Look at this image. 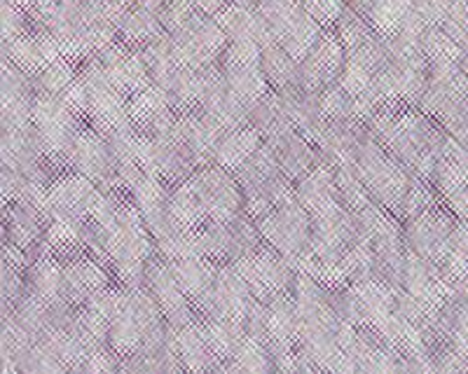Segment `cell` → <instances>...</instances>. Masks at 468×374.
<instances>
[{
  "mask_svg": "<svg viewBox=\"0 0 468 374\" xmlns=\"http://www.w3.org/2000/svg\"><path fill=\"white\" fill-rule=\"evenodd\" d=\"M265 143L262 136L258 134L253 127H241L237 131H228L220 140L218 150H216V164L228 169V171H237L244 161L256 155L258 148Z\"/></svg>",
  "mask_w": 468,
  "mask_h": 374,
  "instance_id": "d6a6232c",
  "label": "cell"
},
{
  "mask_svg": "<svg viewBox=\"0 0 468 374\" xmlns=\"http://www.w3.org/2000/svg\"><path fill=\"white\" fill-rule=\"evenodd\" d=\"M232 3H237V5H244V7H258V3H261V0H232Z\"/></svg>",
  "mask_w": 468,
  "mask_h": 374,
  "instance_id": "f6af8a7d",
  "label": "cell"
},
{
  "mask_svg": "<svg viewBox=\"0 0 468 374\" xmlns=\"http://www.w3.org/2000/svg\"><path fill=\"white\" fill-rule=\"evenodd\" d=\"M166 3H169V0H136V5L148 7V10H154V12L165 10Z\"/></svg>",
  "mask_w": 468,
  "mask_h": 374,
  "instance_id": "7bdbcfd3",
  "label": "cell"
},
{
  "mask_svg": "<svg viewBox=\"0 0 468 374\" xmlns=\"http://www.w3.org/2000/svg\"><path fill=\"white\" fill-rule=\"evenodd\" d=\"M229 374H277V360L270 342L249 337L232 358L223 360Z\"/></svg>",
  "mask_w": 468,
  "mask_h": 374,
  "instance_id": "836d02e7",
  "label": "cell"
},
{
  "mask_svg": "<svg viewBox=\"0 0 468 374\" xmlns=\"http://www.w3.org/2000/svg\"><path fill=\"white\" fill-rule=\"evenodd\" d=\"M261 52L262 49L256 45L229 43L218 61L229 91L249 108L271 91L261 68Z\"/></svg>",
  "mask_w": 468,
  "mask_h": 374,
  "instance_id": "5bb4252c",
  "label": "cell"
},
{
  "mask_svg": "<svg viewBox=\"0 0 468 374\" xmlns=\"http://www.w3.org/2000/svg\"><path fill=\"white\" fill-rule=\"evenodd\" d=\"M258 12L265 19L271 40L298 61L304 59V54L314 47L325 31L304 10L303 0H261Z\"/></svg>",
  "mask_w": 468,
  "mask_h": 374,
  "instance_id": "5b68a950",
  "label": "cell"
},
{
  "mask_svg": "<svg viewBox=\"0 0 468 374\" xmlns=\"http://www.w3.org/2000/svg\"><path fill=\"white\" fill-rule=\"evenodd\" d=\"M303 5L319 26L333 28L346 10V0H303Z\"/></svg>",
  "mask_w": 468,
  "mask_h": 374,
  "instance_id": "ab89813d",
  "label": "cell"
},
{
  "mask_svg": "<svg viewBox=\"0 0 468 374\" xmlns=\"http://www.w3.org/2000/svg\"><path fill=\"white\" fill-rule=\"evenodd\" d=\"M370 134L415 176L431 182L438 166L457 140L447 134L441 122L417 106L384 103L367 122Z\"/></svg>",
  "mask_w": 468,
  "mask_h": 374,
  "instance_id": "6da1fadb",
  "label": "cell"
},
{
  "mask_svg": "<svg viewBox=\"0 0 468 374\" xmlns=\"http://www.w3.org/2000/svg\"><path fill=\"white\" fill-rule=\"evenodd\" d=\"M346 3H349V0H346Z\"/></svg>",
  "mask_w": 468,
  "mask_h": 374,
  "instance_id": "c3c4849f",
  "label": "cell"
},
{
  "mask_svg": "<svg viewBox=\"0 0 468 374\" xmlns=\"http://www.w3.org/2000/svg\"><path fill=\"white\" fill-rule=\"evenodd\" d=\"M412 5L424 16V22L429 26H442L447 10L452 5V0H412Z\"/></svg>",
  "mask_w": 468,
  "mask_h": 374,
  "instance_id": "60d3db41",
  "label": "cell"
},
{
  "mask_svg": "<svg viewBox=\"0 0 468 374\" xmlns=\"http://www.w3.org/2000/svg\"><path fill=\"white\" fill-rule=\"evenodd\" d=\"M190 3L197 7L199 12H204V15H208L216 19V16H218L220 12L229 5V3H232V0H190Z\"/></svg>",
  "mask_w": 468,
  "mask_h": 374,
  "instance_id": "b9f144b4",
  "label": "cell"
},
{
  "mask_svg": "<svg viewBox=\"0 0 468 374\" xmlns=\"http://www.w3.org/2000/svg\"><path fill=\"white\" fill-rule=\"evenodd\" d=\"M78 75H80V64L61 57L45 70L33 75V87H36L37 97H61L78 80Z\"/></svg>",
  "mask_w": 468,
  "mask_h": 374,
  "instance_id": "d590c367",
  "label": "cell"
},
{
  "mask_svg": "<svg viewBox=\"0 0 468 374\" xmlns=\"http://www.w3.org/2000/svg\"><path fill=\"white\" fill-rule=\"evenodd\" d=\"M239 181L246 197V213L250 218H261L262 213L292 197V182L279 166L277 155L270 143H262L249 161L232 171Z\"/></svg>",
  "mask_w": 468,
  "mask_h": 374,
  "instance_id": "277c9868",
  "label": "cell"
},
{
  "mask_svg": "<svg viewBox=\"0 0 468 374\" xmlns=\"http://www.w3.org/2000/svg\"><path fill=\"white\" fill-rule=\"evenodd\" d=\"M5 244L16 248L28 262L37 260L48 248L52 218L45 209L28 202L5 203Z\"/></svg>",
  "mask_w": 468,
  "mask_h": 374,
  "instance_id": "e0dca14e",
  "label": "cell"
},
{
  "mask_svg": "<svg viewBox=\"0 0 468 374\" xmlns=\"http://www.w3.org/2000/svg\"><path fill=\"white\" fill-rule=\"evenodd\" d=\"M441 28L452 37L459 47H468V0H452Z\"/></svg>",
  "mask_w": 468,
  "mask_h": 374,
  "instance_id": "f35d334b",
  "label": "cell"
},
{
  "mask_svg": "<svg viewBox=\"0 0 468 374\" xmlns=\"http://www.w3.org/2000/svg\"><path fill=\"white\" fill-rule=\"evenodd\" d=\"M468 103V75L463 73L459 61H436L429 68L424 97L420 101V110L431 115L436 122H442L452 112Z\"/></svg>",
  "mask_w": 468,
  "mask_h": 374,
  "instance_id": "2e32d148",
  "label": "cell"
},
{
  "mask_svg": "<svg viewBox=\"0 0 468 374\" xmlns=\"http://www.w3.org/2000/svg\"><path fill=\"white\" fill-rule=\"evenodd\" d=\"M171 215H174L176 224L183 232H195L208 223L207 213L202 209V202H199L197 192L190 185V181L174 187V192H171Z\"/></svg>",
  "mask_w": 468,
  "mask_h": 374,
  "instance_id": "e575fe53",
  "label": "cell"
},
{
  "mask_svg": "<svg viewBox=\"0 0 468 374\" xmlns=\"http://www.w3.org/2000/svg\"><path fill=\"white\" fill-rule=\"evenodd\" d=\"M70 169L90 178L96 187H101L103 192H124L120 160H117L111 140L90 124H85L75 140Z\"/></svg>",
  "mask_w": 468,
  "mask_h": 374,
  "instance_id": "9c48e42d",
  "label": "cell"
},
{
  "mask_svg": "<svg viewBox=\"0 0 468 374\" xmlns=\"http://www.w3.org/2000/svg\"><path fill=\"white\" fill-rule=\"evenodd\" d=\"M249 127L256 129L265 143H271V140H277L279 136L286 134V131L295 129L286 110H283V103L277 91H270L267 97H262L261 101L250 106Z\"/></svg>",
  "mask_w": 468,
  "mask_h": 374,
  "instance_id": "f1b7e54d",
  "label": "cell"
},
{
  "mask_svg": "<svg viewBox=\"0 0 468 374\" xmlns=\"http://www.w3.org/2000/svg\"><path fill=\"white\" fill-rule=\"evenodd\" d=\"M144 288H148L150 295L157 299V305L162 306L166 321H169V326L174 327V330H181V327L195 323L192 321V318H195L192 302L187 299V295L183 293L169 260H165V257L160 255L150 262Z\"/></svg>",
  "mask_w": 468,
  "mask_h": 374,
  "instance_id": "ffe728a7",
  "label": "cell"
},
{
  "mask_svg": "<svg viewBox=\"0 0 468 374\" xmlns=\"http://www.w3.org/2000/svg\"><path fill=\"white\" fill-rule=\"evenodd\" d=\"M199 246L207 257L218 265H237L246 257L256 255L265 239L261 234L256 218L241 213L239 218L225 220V223H207L197 230Z\"/></svg>",
  "mask_w": 468,
  "mask_h": 374,
  "instance_id": "52a82bcc",
  "label": "cell"
},
{
  "mask_svg": "<svg viewBox=\"0 0 468 374\" xmlns=\"http://www.w3.org/2000/svg\"><path fill=\"white\" fill-rule=\"evenodd\" d=\"M237 269L244 274V278L250 284L256 297L261 302H270V299L283 297V295H292L295 281H298V269L291 260L274 251L271 246H262L256 255L246 257V260L237 262Z\"/></svg>",
  "mask_w": 468,
  "mask_h": 374,
  "instance_id": "9a60e30c",
  "label": "cell"
},
{
  "mask_svg": "<svg viewBox=\"0 0 468 374\" xmlns=\"http://www.w3.org/2000/svg\"><path fill=\"white\" fill-rule=\"evenodd\" d=\"M333 31H335V36L340 37V43L345 45L346 52H351V49L361 47L363 43H367L370 37L375 36V28L370 26V24L363 19L358 12L351 10L349 5H346V10L342 12V16L337 19V24L333 26Z\"/></svg>",
  "mask_w": 468,
  "mask_h": 374,
  "instance_id": "8d00e7d4",
  "label": "cell"
},
{
  "mask_svg": "<svg viewBox=\"0 0 468 374\" xmlns=\"http://www.w3.org/2000/svg\"><path fill=\"white\" fill-rule=\"evenodd\" d=\"M141 57H144L145 61L150 80H153V85L157 87H165L166 82H169L171 78H174V75L186 66L181 61V57H178V52H176V45L174 40H171L169 33L154 37L153 43L141 47Z\"/></svg>",
  "mask_w": 468,
  "mask_h": 374,
  "instance_id": "4dcf8cb0",
  "label": "cell"
},
{
  "mask_svg": "<svg viewBox=\"0 0 468 374\" xmlns=\"http://www.w3.org/2000/svg\"><path fill=\"white\" fill-rule=\"evenodd\" d=\"M103 190L96 187L90 178L78 171H64L49 185L48 213L49 218L61 224H69L78 232L82 223L94 215L96 206L101 202Z\"/></svg>",
  "mask_w": 468,
  "mask_h": 374,
  "instance_id": "7c38bea8",
  "label": "cell"
},
{
  "mask_svg": "<svg viewBox=\"0 0 468 374\" xmlns=\"http://www.w3.org/2000/svg\"><path fill=\"white\" fill-rule=\"evenodd\" d=\"M33 75L3 59V129H19L33 124L36 103Z\"/></svg>",
  "mask_w": 468,
  "mask_h": 374,
  "instance_id": "7402d4cb",
  "label": "cell"
},
{
  "mask_svg": "<svg viewBox=\"0 0 468 374\" xmlns=\"http://www.w3.org/2000/svg\"><path fill=\"white\" fill-rule=\"evenodd\" d=\"M346 49L340 43L333 28H325L324 36L316 40V45L304 54L300 61V87L307 91L321 94L328 87L337 85L345 73Z\"/></svg>",
  "mask_w": 468,
  "mask_h": 374,
  "instance_id": "ac0fdd59",
  "label": "cell"
},
{
  "mask_svg": "<svg viewBox=\"0 0 468 374\" xmlns=\"http://www.w3.org/2000/svg\"><path fill=\"white\" fill-rule=\"evenodd\" d=\"M85 124V119L75 110H70L61 97H36L33 127L43 139L48 157L58 169L70 171V155H73L75 140Z\"/></svg>",
  "mask_w": 468,
  "mask_h": 374,
  "instance_id": "8992f818",
  "label": "cell"
},
{
  "mask_svg": "<svg viewBox=\"0 0 468 374\" xmlns=\"http://www.w3.org/2000/svg\"><path fill=\"white\" fill-rule=\"evenodd\" d=\"M459 227V218L438 202L431 209L421 211L403 223V239L410 253L426 257V260L442 265L452 248L454 232Z\"/></svg>",
  "mask_w": 468,
  "mask_h": 374,
  "instance_id": "ba28073f",
  "label": "cell"
},
{
  "mask_svg": "<svg viewBox=\"0 0 468 374\" xmlns=\"http://www.w3.org/2000/svg\"><path fill=\"white\" fill-rule=\"evenodd\" d=\"M261 68L271 91H286L300 85V61L277 43H270L261 52Z\"/></svg>",
  "mask_w": 468,
  "mask_h": 374,
  "instance_id": "1f68e13d",
  "label": "cell"
},
{
  "mask_svg": "<svg viewBox=\"0 0 468 374\" xmlns=\"http://www.w3.org/2000/svg\"><path fill=\"white\" fill-rule=\"evenodd\" d=\"M270 145L274 150V155H277L282 171L286 173L291 182H298L304 173L312 171L324 160L319 148L307 136L300 134L298 129H291L283 136H279L277 140H271Z\"/></svg>",
  "mask_w": 468,
  "mask_h": 374,
  "instance_id": "d4e9b609",
  "label": "cell"
},
{
  "mask_svg": "<svg viewBox=\"0 0 468 374\" xmlns=\"http://www.w3.org/2000/svg\"><path fill=\"white\" fill-rule=\"evenodd\" d=\"M459 66H462L463 73L468 75V47L462 49V57H459Z\"/></svg>",
  "mask_w": 468,
  "mask_h": 374,
  "instance_id": "ee69618b",
  "label": "cell"
},
{
  "mask_svg": "<svg viewBox=\"0 0 468 374\" xmlns=\"http://www.w3.org/2000/svg\"><path fill=\"white\" fill-rule=\"evenodd\" d=\"M420 49L431 64H436V61H459V57H462V47L441 26L426 28L424 36H421Z\"/></svg>",
  "mask_w": 468,
  "mask_h": 374,
  "instance_id": "74e56055",
  "label": "cell"
},
{
  "mask_svg": "<svg viewBox=\"0 0 468 374\" xmlns=\"http://www.w3.org/2000/svg\"><path fill=\"white\" fill-rule=\"evenodd\" d=\"M91 59L96 61V66L106 75V80L115 89L122 91L127 99H132L133 94H139V91L148 89L153 85L144 57H141V49L132 47V45L122 43V40L112 43L111 47H106L103 52L91 57Z\"/></svg>",
  "mask_w": 468,
  "mask_h": 374,
  "instance_id": "d6986e66",
  "label": "cell"
},
{
  "mask_svg": "<svg viewBox=\"0 0 468 374\" xmlns=\"http://www.w3.org/2000/svg\"><path fill=\"white\" fill-rule=\"evenodd\" d=\"M216 22L220 24V28L225 31V36L229 37V43H246L256 45V47H265V45L274 43L267 31L265 19L261 16L258 7H244L237 5V3H229L218 16Z\"/></svg>",
  "mask_w": 468,
  "mask_h": 374,
  "instance_id": "484cf974",
  "label": "cell"
},
{
  "mask_svg": "<svg viewBox=\"0 0 468 374\" xmlns=\"http://www.w3.org/2000/svg\"><path fill=\"white\" fill-rule=\"evenodd\" d=\"M15 3H19V5H24V7H28V10H31L33 0H15Z\"/></svg>",
  "mask_w": 468,
  "mask_h": 374,
  "instance_id": "7dc6e473",
  "label": "cell"
},
{
  "mask_svg": "<svg viewBox=\"0 0 468 374\" xmlns=\"http://www.w3.org/2000/svg\"><path fill=\"white\" fill-rule=\"evenodd\" d=\"M346 5L358 12L379 36H396L412 10V0H349Z\"/></svg>",
  "mask_w": 468,
  "mask_h": 374,
  "instance_id": "83f0119b",
  "label": "cell"
},
{
  "mask_svg": "<svg viewBox=\"0 0 468 374\" xmlns=\"http://www.w3.org/2000/svg\"><path fill=\"white\" fill-rule=\"evenodd\" d=\"M277 94L283 103V110H286V115L291 118L292 127L314 143V139L319 136L321 127H324L325 122L324 112H321L319 94H316V91L303 89L300 85L286 91H277Z\"/></svg>",
  "mask_w": 468,
  "mask_h": 374,
  "instance_id": "4316f807",
  "label": "cell"
},
{
  "mask_svg": "<svg viewBox=\"0 0 468 374\" xmlns=\"http://www.w3.org/2000/svg\"><path fill=\"white\" fill-rule=\"evenodd\" d=\"M169 262L183 293L187 295L192 305H197L199 311H202L213 295V286H216V278H218L220 265L204 255H187Z\"/></svg>",
  "mask_w": 468,
  "mask_h": 374,
  "instance_id": "603a6c76",
  "label": "cell"
},
{
  "mask_svg": "<svg viewBox=\"0 0 468 374\" xmlns=\"http://www.w3.org/2000/svg\"><path fill=\"white\" fill-rule=\"evenodd\" d=\"M208 223H225L246 213V197L232 171L218 164L204 166L190 178Z\"/></svg>",
  "mask_w": 468,
  "mask_h": 374,
  "instance_id": "4fadbf2b",
  "label": "cell"
},
{
  "mask_svg": "<svg viewBox=\"0 0 468 374\" xmlns=\"http://www.w3.org/2000/svg\"><path fill=\"white\" fill-rule=\"evenodd\" d=\"M292 194L309 213L342 203L340 187H337V169L330 161L321 160L312 171L304 173L298 182H292Z\"/></svg>",
  "mask_w": 468,
  "mask_h": 374,
  "instance_id": "cb8c5ba5",
  "label": "cell"
},
{
  "mask_svg": "<svg viewBox=\"0 0 468 374\" xmlns=\"http://www.w3.org/2000/svg\"><path fill=\"white\" fill-rule=\"evenodd\" d=\"M165 33L166 31L160 12L141 5L127 7L122 24H120V40L136 49L145 47L148 43H153L154 37L165 36Z\"/></svg>",
  "mask_w": 468,
  "mask_h": 374,
  "instance_id": "f546056e",
  "label": "cell"
},
{
  "mask_svg": "<svg viewBox=\"0 0 468 374\" xmlns=\"http://www.w3.org/2000/svg\"><path fill=\"white\" fill-rule=\"evenodd\" d=\"M267 246L282 253L295 267L312 269V213L292 194L256 220Z\"/></svg>",
  "mask_w": 468,
  "mask_h": 374,
  "instance_id": "3957f363",
  "label": "cell"
},
{
  "mask_svg": "<svg viewBox=\"0 0 468 374\" xmlns=\"http://www.w3.org/2000/svg\"><path fill=\"white\" fill-rule=\"evenodd\" d=\"M169 36L183 64L195 70L211 68L218 64L229 45V37L225 36L220 24L199 10Z\"/></svg>",
  "mask_w": 468,
  "mask_h": 374,
  "instance_id": "30bf717a",
  "label": "cell"
},
{
  "mask_svg": "<svg viewBox=\"0 0 468 374\" xmlns=\"http://www.w3.org/2000/svg\"><path fill=\"white\" fill-rule=\"evenodd\" d=\"M33 12V28L27 36L16 37L12 43L3 45V59L12 61L16 68H22L24 73L37 75L40 70L48 68L49 64L61 59V49H58L57 40L49 36L45 24L40 22V16Z\"/></svg>",
  "mask_w": 468,
  "mask_h": 374,
  "instance_id": "44dd1931",
  "label": "cell"
},
{
  "mask_svg": "<svg viewBox=\"0 0 468 374\" xmlns=\"http://www.w3.org/2000/svg\"><path fill=\"white\" fill-rule=\"evenodd\" d=\"M80 78L85 80L87 94H90V108H87L90 127L106 136L133 127L129 118V99L106 80V75L101 73L94 59H87L80 66Z\"/></svg>",
  "mask_w": 468,
  "mask_h": 374,
  "instance_id": "8fae6325",
  "label": "cell"
},
{
  "mask_svg": "<svg viewBox=\"0 0 468 374\" xmlns=\"http://www.w3.org/2000/svg\"><path fill=\"white\" fill-rule=\"evenodd\" d=\"M111 3H115V5H122V7L136 5V0H111Z\"/></svg>",
  "mask_w": 468,
  "mask_h": 374,
  "instance_id": "bcb514c9",
  "label": "cell"
},
{
  "mask_svg": "<svg viewBox=\"0 0 468 374\" xmlns=\"http://www.w3.org/2000/svg\"><path fill=\"white\" fill-rule=\"evenodd\" d=\"M349 169L361 178L375 203H379L382 209L391 211L399 218L410 187L417 178L415 173L410 171L403 161L396 160L375 136H370L361 145Z\"/></svg>",
  "mask_w": 468,
  "mask_h": 374,
  "instance_id": "7a4b0ae2",
  "label": "cell"
}]
</instances>
